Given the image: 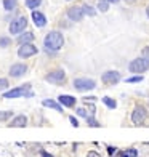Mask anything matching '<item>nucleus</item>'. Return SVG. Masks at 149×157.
Wrapping results in <instances>:
<instances>
[{
	"mask_svg": "<svg viewBox=\"0 0 149 157\" xmlns=\"http://www.w3.org/2000/svg\"><path fill=\"white\" fill-rule=\"evenodd\" d=\"M63 45H64V37H63V34L58 32V31L48 32L45 40H44V47L48 52V55H55L59 48H63Z\"/></svg>",
	"mask_w": 149,
	"mask_h": 157,
	"instance_id": "nucleus-1",
	"label": "nucleus"
},
{
	"mask_svg": "<svg viewBox=\"0 0 149 157\" xmlns=\"http://www.w3.org/2000/svg\"><path fill=\"white\" fill-rule=\"evenodd\" d=\"M26 27H27V18L26 16H18L16 19H13L10 23L8 31L13 35H18V34H23L26 31Z\"/></svg>",
	"mask_w": 149,
	"mask_h": 157,
	"instance_id": "nucleus-2",
	"label": "nucleus"
},
{
	"mask_svg": "<svg viewBox=\"0 0 149 157\" xmlns=\"http://www.w3.org/2000/svg\"><path fill=\"white\" fill-rule=\"evenodd\" d=\"M128 69H130V72H135V74H143L146 72V71L149 69V61L146 58H136V59H133L130 64H128Z\"/></svg>",
	"mask_w": 149,
	"mask_h": 157,
	"instance_id": "nucleus-3",
	"label": "nucleus"
},
{
	"mask_svg": "<svg viewBox=\"0 0 149 157\" xmlns=\"http://www.w3.org/2000/svg\"><path fill=\"white\" fill-rule=\"evenodd\" d=\"M147 119V111L144 106H141V104H136L135 106V109L132 112V122L135 125H141V124H144V120Z\"/></svg>",
	"mask_w": 149,
	"mask_h": 157,
	"instance_id": "nucleus-4",
	"label": "nucleus"
},
{
	"mask_svg": "<svg viewBox=\"0 0 149 157\" xmlns=\"http://www.w3.org/2000/svg\"><path fill=\"white\" fill-rule=\"evenodd\" d=\"M45 80L50 83H55V85H63V83H66V74L63 69H55L45 75Z\"/></svg>",
	"mask_w": 149,
	"mask_h": 157,
	"instance_id": "nucleus-5",
	"label": "nucleus"
},
{
	"mask_svg": "<svg viewBox=\"0 0 149 157\" xmlns=\"http://www.w3.org/2000/svg\"><path fill=\"white\" fill-rule=\"evenodd\" d=\"M31 88V85H23V87H18V88H13L11 91H5L3 93V98L6 99H11V98H19V96H32L34 93L32 91H27Z\"/></svg>",
	"mask_w": 149,
	"mask_h": 157,
	"instance_id": "nucleus-6",
	"label": "nucleus"
},
{
	"mask_svg": "<svg viewBox=\"0 0 149 157\" xmlns=\"http://www.w3.org/2000/svg\"><path fill=\"white\" fill-rule=\"evenodd\" d=\"M74 87L79 91H87V90H93L96 87V82L93 80V78L82 77V78H75L74 80Z\"/></svg>",
	"mask_w": 149,
	"mask_h": 157,
	"instance_id": "nucleus-7",
	"label": "nucleus"
},
{
	"mask_svg": "<svg viewBox=\"0 0 149 157\" xmlns=\"http://www.w3.org/2000/svg\"><path fill=\"white\" fill-rule=\"evenodd\" d=\"M37 53V47L32 45V44H24V45H19L18 50V56L19 58H31Z\"/></svg>",
	"mask_w": 149,
	"mask_h": 157,
	"instance_id": "nucleus-8",
	"label": "nucleus"
},
{
	"mask_svg": "<svg viewBox=\"0 0 149 157\" xmlns=\"http://www.w3.org/2000/svg\"><path fill=\"white\" fill-rule=\"evenodd\" d=\"M85 16V13L82 10V6H71V8L67 10V18L71 21H75V23H79V21H82Z\"/></svg>",
	"mask_w": 149,
	"mask_h": 157,
	"instance_id": "nucleus-9",
	"label": "nucleus"
},
{
	"mask_svg": "<svg viewBox=\"0 0 149 157\" xmlns=\"http://www.w3.org/2000/svg\"><path fill=\"white\" fill-rule=\"evenodd\" d=\"M103 82L108 83V85H114L120 80V72H117V71H106V72L101 75Z\"/></svg>",
	"mask_w": 149,
	"mask_h": 157,
	"instance_id": "nucleus-10",
	"label": "nucleus"
},
{
	"mask_svg": "<svg viewBox=\"0 0 149 157\" xmlns=\"http://www.w3.org/2000/svg\"><path fill=\"white\" fill-rule=\"evenodd\" d=\"M27 72V66L26 64H21V63H16V64H13V66L10 67V75L11 77H21V75H24Z\"/></svg>",
	"mask_w": 149,
	"mask_h": 157,
	"instance_id": "nucleus-11",
	"label": "nucleus"
},
{
	"mask_svg": "<svg viewBox=\"0 0 149 157\" xmlns=\"http://www.w3.org/2000/svg\"><path fill=\"white\" fill-rule=\"evenodd\" d=\"M32 21L37 27H44L47 24V18H45L44 13H40V11H32Z\"/></svg>",
	"mask_w": 149,
	"mask_h": 157,
	"instance_id": "nucleus-12",
	"label": "nucleus"
},
{
	"mask_svg": "<svg viewBox=\"0 0 149 157\" xmlns=\"http://www.w3.org/2000/svg\"><path fill=\"white\" fill-rule=\"evenodd\" d=\"M26 125H27V117L23 116V114H21V116H16V117L10 122V127H11V128H23V127H26Z\"/></svg>",
	"mask_w": 149,
	"mask_h": 157,
	"instance_id": "nucleus-13",
	"label": "nucleus"
},
{
	"mask_svg": "<svg viewBox=\"0 0 149 157\" xmlns=\"http://www.w3.org/2000/svg\"><path fill=\"white\" fill-rule=\"evenodd\" d=\"M58 101L63 106H66V108H74V106H75V98L74 96H69V95H61L58 98Z\"/></svg>",
	"mask_w": 149,
	"mask_h": 157,
	"instance_id": "nucleus-14",
	"label": "nucleus"
},
{
	"mask_svg": "<svg viewBox=\"0 0 149 157\" xmlns=\"http://www.w3.org/2000/svg\"><path fill=\"white\" fill-rule=\"evenodd\" d=\"M34 40V34L32 32H29V31H26V32H23V34H19V37H18V44L19 45H24V44H31V42Z\"/></svg>",
	"mask_w": 149,
	"mask_h": 157,
	"instance_id": "nucleus-15",
	"label": "nucleus"
},
{
	"mask_svg": "<svg viewBox=\"0 0 149 157\" xmlns=\"http://www.w3.org/2000/svg\"><path fill=\"white\" fill-rule=\"evenodd\" d=\"M45 106V108H52L55 111H58V112H63V106L61 103H56L55 99H44V103H42Z\"/></svg>",
	"mask_w": 149,
	"mask_h": 157,
	"instance_id": "nucleus-16",
	"label": "nucleus"
},
{
	"mask_svg": "<svg viewBox=\"0 0 149 157\" xmlns=\"http://www.w3.org/2000/svg\"><path fill=\"white\" fill-rule=\"evenodd\" d=\"M103 103L108 106L109 109H116L117 108V103H116V99H112V98H109V96H104L103 98Z\"/></svg>",
	"mask_w": 149,
	"mask_h": 157,
	"instance_id": "nucleus-17",
	"label": "nucleus"
},
{
	"mask_svg": "<svg viewBox=\"0 0 149 157\" xmlns=\"http://www.w3.org/2000/svg\"><path fill=\"white\" fill-rule=\"evenodd\" d=\"M82 10H83L85 15H88V16H95V15H96V10H95L91 5H87V3L82 5Z\"/></svg>",
	"mask_w": 149,
	"mask_h": 157,
	"instance_id": "nucleus-18",
	"label": "nucleus"
},
{
	"mask_svg": "<svg viewBox=\"0 0 149 157\" xmlns=\"http://www.w3.org/2000/svg\"><path fill=\"white\" fill-rule=\"evenodd\" d=\"M40 3H42V0H24V5L31 10H35Z\"/></svg>",
	"mask_w": 149,
	"mask_h": 157,
	"instance_id": "nucleus-19",
	"label": "nucleus"
},
{
	"mask_svg": "<svg viewBox=\"0 0 149 157\" xmlns=\"http://www.w3.org/2000/svg\"><path fill=\"white\" fill-rule=\"evenodd\" d=\"M3 8H5L6 11L16 8V0H3Z\"/></svg>",
	"mask_w": 149,
	"mask_h": 157,
	"instance_id": "nucleus-20",
	"label": "nucleus"
},
{
	"mask_svg": "<svg viewBox=\"0 0 149 157\" xmlns=\"http://www.w3.org/2000/svg\"><path fill=\"white\" fill-rule=\"evenodd\" d=\"M10 117H13L11 111H0V122H6Z\"/></svg>",
	"mask_w": 149,
	"mask_h": 157,
	"instance_id": "nucleus-21",
	"label": "nucleus"
},
{
	"mask_svg": "<svg viewBox=\"0 0 149 157\" xmlns=\"http://www.w3.org/2000/svg\"><path fill=\"white\" fill-rule=\"evenodd\" d=\"M143 75H133L130 78H125V83H139V82H143Z\"/></svg>",
	"mask_w": 149,
	"mask_h": 157,
	"instance_id": "nucleus-22",
	"label": "nucleus"
},
{
	"mask_svg": "<svg viewBox=\"0 0 149 157\" xmlns=\"http://www.w3.org/2000/svg\"><path fill=\"white\" fill-rule=\"evenodd\" d=\"M98 10L103 11V13L108 11V10H109V2H104V0H101V2L98 3Z\"/></svg>",
	"mask_w": 149,
	"mask_h": 157,
	"instance_id": "nucleus-23",
	"label": "nucleus"
},
{
	"mask_svg": "<svg viewBox=\"0 0 149 157\" xmlns=\"http://www.w3.org/2000/svg\"><path fill=\"white\" fill-rule=\"evenodd\" d=\"M10 44H11V40L8 37H0V47L5 48V47H8Z\"/></svg>",
	"mask_w": 149,
	"mask_h": 157,
	"instance_id": "nucleus-24",
	"label": "nucleus"
},
{
	"mask_svg": "<svg viewBox=\"0 0 149 157\" xmlns=\"http://www.w3.org/2000/svg\"><path fill=\"white\" fill-rule=\"evenodd\" d=\"M87 124H88L90 127H99V124L93 119V116H88V117H87Z\"/></svg>",
	"mask_w": 149,
	"mask_h": 157,
	"instance_id": "nucleus-25",
	"label": "nucleus"
},
{
	"mask_svg": "<svg viewBox=\"0 0 149 157\" xmlns=\"http://www.w3.org/2000/svg\"><path fill=\"white\" fill-rule=\"evenodd\" d=\"M69 122H71V125H72V127H75V128H79V120H77L75 117H72V116H69Z\"/></svg>",
	"mask_w": 149,
	"mask_h": 157,
	"instance_id": "nucleus-26",
	"label": "nucleus"
},
{
	"mask_svg": "<svg viewBox=\"0 0 149 157\" xmlns=\"http://www.w3.org/2000/svg\"><path fill=\"white\" fill-rule=\"evenodd\" d=\"M8 88V80L6 78H0V90H5Z\"/></svg>",
	"mask_w": 149,
	"mask_h": 157,
	"instance_id": "nucleus-27",
	"label": "nucleus"
},
{
	"mask_svg": "<svg viewBox=\"0 0 149 157\" xmlns=\"http://www.w3.org/2000/svg\"><path fill=\"white\" fill-rule=\"evenodd\" d=\"M77 116H80V117H85V119H87V117H88V114H87V111H85L83 108H79V109H77Z\"/></svg>",
	"mask_w": 149,
	"mask_h": 157,
	"instance_id": "nucleus-28",
	"label": "nucleus"
},
{
	"mask_svg": "<svg viewBox=\"0 0 149 157\" xmlns=\"http://www.w3.org/2000/svg\"><path fill=\"white\" fill-rule=\"evenodd\" d=\"M141 53H143V58H146V59L149 61V45H147V47H144Z\"/></svg>",
	"mask_w": 149,
	"mask_h": 157,
	"instance_id": "nucleus-29",
	"label": "nucleus"
},
{
	"mask_svg": "<svg viewBox=\"0 0 149 157\" xmlns=\"http://www.w3.org/2000/svg\"><path fill=\"white\" fill-rule=\"evenodd\" d=\"M87 157H103L99 152H96V151H90L88 154H87Z\"/></svg>",
	"mask_w": 149,
	"mask_h": 157,
	"instance_id": "nucleus-30",
	"label": "nucleus"
},
{
	"mask_svg": "<svg viewBox=\"0 0 149 157\" xmlns=\"http://www.w3.org/2000/svg\"><path fill=\"white\" fill-rule=\"evenodd\" d=\"M128 152V157H138V151L136 149H130V151H127Z\"/></svg>",
	"mask_w": 149,
	"mask_h": 157,
	"instance_id": "nucleus-31",
	"label": "nucleus"
},
{
	"mask_svg": "<svg viewBox=\"0 0 149 157\" xmlns=\"http://www.w3.org/2000/svg\"><path fill=\"white\" fill-rule=\"evenodd\" d=\"M83 101H91V103H95V101H96V98H95V96H85V98H83Z\"/></svg>",
	"mask_w": 149,
	"mask_h": 157,
	"instance_id": "nucleus-32",
	"label": "nucleus"
},
{
	"mask_svg": "<svg viewBox=\"0 0 149 157\" xmlns=\"http://www.w3.org/2000/svg\"><path fill=\"white\" fill-rule=\"evenodd\" d=\"M88 109H90L91 114H95V106H93V104H88Z\"/></svg>",
	"mask_w": 149,
	"mask_h": 157,
	"instance_id": "nucleus-33",
	"label": "nucleus"
},
{
	"mask_svg": "<svg viewBox=\"0 0 149 157\" xmlns=\"http://www.w3.org/2000/svg\"><path fill=\"white\" fill-rule=\"evenodd\" d=\"M108 151H109V154H114V151H116V149L112 147V146H109V147H108Z\"/></svg>",
	"mask_w": 149,
	"mask_h": 157,
	"instance_id": "nucleus-34",
	"label": "nucleus"
},
{
	"mask_svg": "<svg viewBox=\"0 0 149 157\" xmlns=\"http://www.w3.org/2000/svg\"><path fill=\"white\" fill-rule=\"evenodd\" d=\"M42 157H52L48 152H45V151H42Z\"/></svg>",
	"mask_w": 149,
	"mask_h": 157,
	"instance_id": "nucleus-35",
	"label": "nucleus"
},
{
	"mask_svg": "<svg viewBox=\"0 0 149 157\" xmlns=\"http://www.w3.org/2000/svg\"><path fill=\"white\" fill-rule=\"evenodd\" d=\"M104 2H109V3H117L119 0H104Z\"/></svg>",
	"mask_w": 149,
	"mask_h": 157,
	"instance_id": "nucleus-36",
	"label": "nucleus"
},
{
	"mask_svg": "<svg viewBox=\"0 0 149 157\" xmlns=\"http://www.w3.org/2000/svg\"><path fill=\"white\" fill-rule=\"evenodd\" d=\"M122 157H128V152H124V154H122Z\"/></svg>",
	"mask_w": 149,
	"mask_h": 157,
	"instance_id": "nucleus-37",
	"label": "nucleus"
},
{
	"mask_svg": "<svg viewBox=\"0 0 149 157\" xmlns=\"http://www.w3.org/2000/svg\"><path fill=\"white\" fill-rule=\"evenodd\" d=\"M146 15H147V18H149V6H147V8H146Z\"/></svg>",
	"mask_w": 149,
	"mask_h": 157,
	"instance_id": "nucleus-38",
	"label": "nucleus"
}]
</instances>
